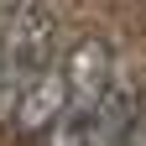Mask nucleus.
I'll use <instances>...</instances> for the list:
<instances>
[{"label": "nucleus", "instance_id": "f257e3e1", "mask_svg": "<svg viewBox=\"0 0 146 146\" xmlns=\"http://www.w3.org/2000/svg\"><path fill=\"white\" fill-rule=\"evenodd\" d=\"M58 58V16L47 0H21L0 26V115H11L16 94Z\"/></svg>", "mask_w": 146, "mask_h": 146}, {"label": "nucleus", "instance_id": "f03ea898", "mask_svg": "<svg viewBox=\"0 0 146 146\" xmlns=\"http://www.w3.org/2000/svg\"><path fill=\"white\" fill-rule=\"evenodd\" d=\"M63 68H68V94H63L58 120L47 125L42 146H89L99 94H104V84L115 78V47H110L104 36H84V42H73Z\"/></svg>", "mask_w": 146, "mask_h": 146}, {"label": "nucleus", "instance_id": "7ed1b4c3", "mask_svg": "<svg viewBox=\"0 0 146 146\" xmlns=\"http://www.w3.org/2000/svg\"><path fill=\"white\" fill-rule=\"evenodd\" d=\"M63 94H68V68H63V58H52V63L21 89V94H16V104H11V125H16V136L36 141L52 120H58Z\"/></svg>", "mask_w": 146, "mask_h": 146}, {"label": "nucleus", "instance_id": "20e7f679", "mask_svg": "<svg viewBox=\"0 0 146 146\" xmlns=\"http://www.w3.org/2000/svg\"><path fill=\"white\" fill-rule=\"evenodd\" d=\"M136 104L141 89L131 78H110L99 110H94V131H89V146H131V125H136Z\"/></svg>", "mask_w": 146, "mask_h": 146}, {"label": "nucleus", "instance_id": "39448f33", "mask_svg": "<svg viewBox=\"0 0 146 146\" xmlns=\"http://www.w3.org/2000/svg\"><path fill=\"white\" fill-rule=\"evenodd\" d=\"M131 146H146V94L136 104V125H131Z\"/></svg>", "mask_w": 146, "mask_h": 146}, {"label": "nucleus", "instance_id": "423d86ee", "mask_svg": "<svg viewBox=\"0 0 146 146\" xmlns=\"http://www.w3.org/2000/svg\"><path fill=\"white\" fill-rule=\"evenodd\" d=\"M16 5H21V0H0V26H5V16H11Z\"/></svg>", "mask_w": 146, "mask_h": 146}]
</instances>
